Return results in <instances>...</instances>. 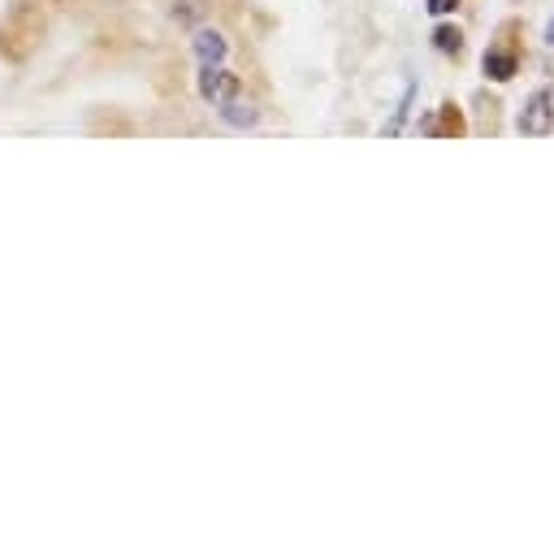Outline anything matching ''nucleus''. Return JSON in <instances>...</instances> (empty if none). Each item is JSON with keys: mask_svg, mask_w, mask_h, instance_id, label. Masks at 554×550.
I'll list each match as a JSON object with an SVG mask.
<instances>
[{"mask_svg": "<svg viewBox=\"0 0 554 550\" xmlns=\"http://www.w3.org/2000/svg\"><path fill=\"white\" fill-rule=\"evenodd\" d=\"M520 135L529 139H546L554 130V87H537L529 100H524V113H520Z\"/></svg>", "mask_w": 554, "mask_h": 550, "instance_id": "1", "label": "nucleus"}, {"mask_svg": "<svg viewBox=\"0 0 554 550\" xmlns=\"http://www.w3.org/2000/svg\"><path fill=\"white\" fill-rule=\"evenodd\" d=\"M243 91L239 83V74H230V70H221V65H204V74H200V96L204 100H213V104H226L234 100Z\"/></svg>", "mask_w": 554, "mask_h": 550, "instance_id": "2", "label": "nucleus"}, {"mask_svg": "<svg viewBox=\"0 0 554 550\" xmlns=\"http://www.w3.org/2000/svg\"><path fill=\"white\" fill-rule=\"evenodd\" d=\"M481 70L494 78V83H511L520 70V61H516V52H507V48H485V57H481Z\"/></svg>", "mask_w": 554, "mask_h": 550, "instance_id": "3", "label": "nucleus"}, {"mask_svg": "<svg viewBox=\"0 0 554 550\" xmlns=\"http://www.w3.org/2000/svg\"><path fill=\"white\" fill-rule=\"evenodd\" d=\"M195 57H200L204 65H221L226 61V39H221L217 31H200L195 35Z\"/></svg>", "mask_w": 554, "mask_h": 550, "instance_id": "4", "label": "nucleus"}, {"mask_svg": "<svg viewBox=\"0 0 554 550\" xmlns=\"http://www.w3.org/2000/svg\"><path fill=\"white\" fill-rule=\"evenodd\" d=\"M433 48L442 52V57H459V48H464V31H459V26H438V31H433Z\"/></svg>", "mask_w": 554, "mask_h": 550, "instance_id": "5", "label": "nucleus"}, {"mask_svg": "<svg viewBox=\"0 0 554 550\" xmlns=\"http://www.w3.org/2000/svg\"><path fill=\"white\" fill-rule=\"evenodd\" d=\"M412 96H416V83H407L403 87V100H399V109H394V117L386 126H381V135L394 139V135H403V122H407V109H412Z\"/></svg>", "mask_w": 554, "mask_h": 550, "instance_id": "6", "label": "nucleus"}, {"mask_svg": "<svg viewBox=\"0 0 554 550\" xmlns=\"http://www.w3.org/2000/svg\"><path fill=\"white\" fill-rule=\"evenodd\" d=\"M221 117H226L230 126H256V109H252V104H243L239 96L221 104Z\"/></svg>", "mask_w": 554, "mask_h": 550, "instance_id": "7", "label": "nucleus"}, {"mask_svg": "<svg viewBox=\"0 0 554 550\" xmlns=\"http://www.w3.org/2000/svg\"><path fill=\"white\" fill-rule=\"evenodd\" d=\"M425 9L433 13V18H446V13L459 9V0H425Z\"/></svg>", "mask_w": 554, "mask_h": 550, "instance_id": "8", "label": "nucleus"}, {"mask_svg": "<svg viewBox=\"0 0 554 550\" xmlns=\"http://www.w3.org/2000/svg\"><path fill=\"white\" fill-rule=\"evenodd\" d=\"M546 44H550V48H554V18H550V22H546Z\"/></svg>", "mask_w": 554, "mask_h": 550, "instance_id": "9", "label": "nucleus"}]
</instances>
